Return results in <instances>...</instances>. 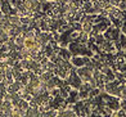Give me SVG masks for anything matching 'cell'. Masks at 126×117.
<instances>
[{
    "instance_id": "3957f363",
    "label": "cell",
    "mask_w": 126,
    "mask_h": 117,
    "mask_svg": "<svg viewBox=\"0 0 126 117\" xmlns=\"http://www.w3.org/2000/svg\"><path fill=\"white\" fill-rule=\"evenodd\" d=\"M39 1H43L44 3V1H47V0H39Z\"/></svg>"
},
{
    "instance_id": "7a4b0ae2",
    "label": "cell",
    "mask_w": 126,
    "mask_h": 117,
    "mask_svg": "<svg viewBox=\"0 0 126 117\" xmlns=\"http://www.w3.org/2000/svg\"><path fill=\"white\" fill-rule=\"evenodd\" d=\"M26 115L27 116H41V112H40V109L37 107H28L26 109Z\"/></svg>"
},
{
    "instance_id": "6da1fadb",
    "label": "cell",
    "mask_w": 126,
    "mask_h": 117,
    "mask_svg": "<svg viewBox=\"0 0 126 117\" xmlns=\"http://www.w3.org/2000/svg\"><path fill=\"white\" fill-rule=\"evenodd\" d=\"M8 19H9V23L12 26H22V19L19 16L10 14V16H8Z\"/></svg>"
}]
</instances>
